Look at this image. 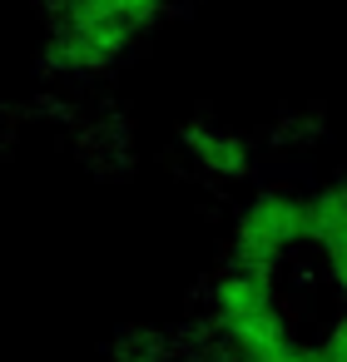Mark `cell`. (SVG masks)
<instances>
[{"mask_svg": "<svg viewBox=\"0 0 347 362\" xmlns=\"http://www.w3.org/2000/svg\"><path fill=\"white\" fill-rule=\"evenodd\" d=\"M179 149L208 184H243L258 169V149L223 119H189L179 124Z\"/></svg>", "mask_w": 347, "mask_h": 362, "instance_id": "6da1fadb", "label": "cell"}]
</instances>
